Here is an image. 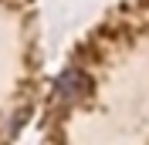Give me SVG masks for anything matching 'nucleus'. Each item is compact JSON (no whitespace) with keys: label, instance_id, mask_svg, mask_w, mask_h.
I'll list each match as a JSON object with an SVG mask.
<instances>
[{"label":"nucleus","instance_id":"nucleus-1","mask_svg":"<svg viewBox=\"0 0 149 145\" xmlns=\"http://www.w3.org/2000/svg\"><path fill=\"white\" fill-rule=\"evenodd\" d=\"M85 88H88V78H85L81 71H65L61 74V81H58V98L61 101H74V98H81Z\"/></svg>","mask_w":149,"mask_h":145}]
</instances>
